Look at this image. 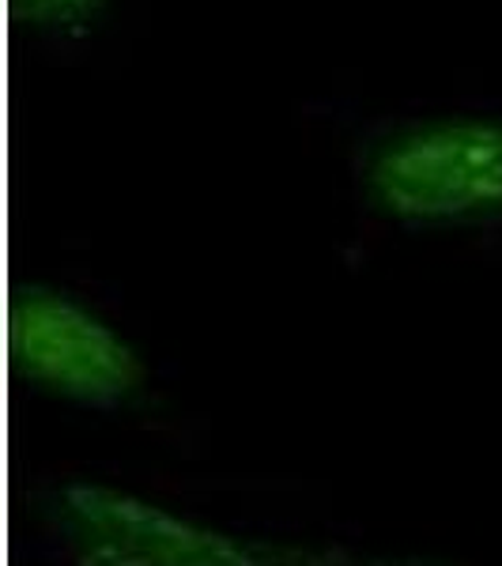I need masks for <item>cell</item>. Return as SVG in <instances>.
Returning <instances> with one entry per match:
<instances>
[{
    "mask_svg": "<svg viewBox=\"0 0 502 566\" xmlns=\"http://www.w3.org/2000/svg\"><path fill=\"white\" fill-rule=\"evenodd\" d=\"M367 212L408 231L502 223V117L438 114L389 125L355 151Z\"/></svg>",
    "mask_w": 502,
    "mask_h": 566,
    "instance_id": "obj_2",
    "label": "cell"
},
{
    "mask_svg": "<svg viewBox=\"0 0 502 566\" xmlns=\"http://www.w3.org/2000/svg\"><path fill=\"white\" fill-rule=\"evenodd\" d=\"M34 510L69 566H461L419 552L239 533L95 476L53 480Z\"/></svg>",
    "mask_w": 502,
    "mask_h": 566,
    "instance_id": "obj_1",
    "label": "cell"
},
{
    "mask_svg": "<svg viewBox=\"0 0 502 566\" xmlns=\"http://www.w3.org/2000/svg\"><path fill=\"white\" fill-rule=\"evenodd\" d=\"M4 322L8 370L42 397L87 412H125L151 386L144 352L65 287L20 283Z\"/></svg>",
    "mask_w": 502,
    "mask_h": 566,
    "instance_id": "obj_3",
    "label": "cell"
},
{
    "mask_svg": "<svg viewBox=\"0 0 502 566\" xmlns=\"http://www.w3.org/2000/svg\"><path fill=\"white\" fill-rule=\"evenodd\" d=\"M114 0H8V15L20 31L50 42H84L106 20Z\"/></svg>",
    "mask_w": 502,
    "mask_h": 566,
    "instance_id": "obj_4",
    "label": "cell"
}]
</instances>
